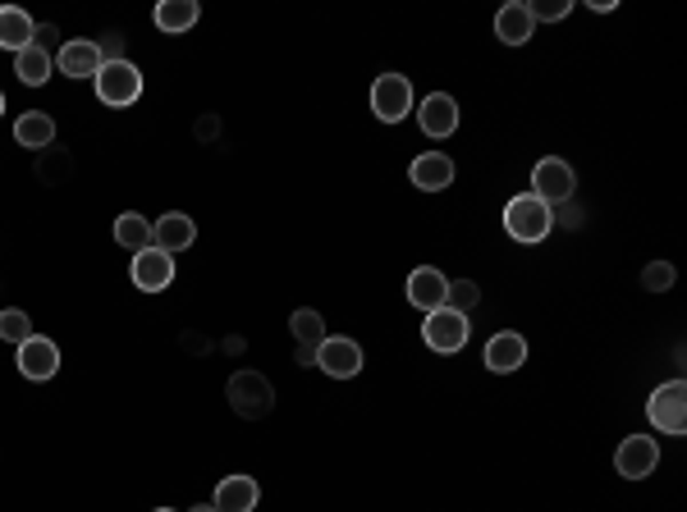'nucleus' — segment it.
<instances>
[{
  "mask_svg": "<svg viewBox=\"0 0 687 512\" xmlns=\"http://www.w3.org/2000/svg\"><path fill=\"white\" fill-rule=\"evenodd\" d=\"M486 371H495V375H514L523 362H527V339L523 335H514V329H504V335H495L491 344H486Z\"/></svg>",
  "mask_w": 687,
  "mask_h": 512,
  "instance_id": "17",
  "label": "nucleus"
},
{
  "mask_svg": "<svg viewBox=\"0 0 687 512\" xmlns=\"http://www.w3.org/2000/svg\"><path fill=\"white\" fill-rule=\"evenodd\" d=\"M289 329H294V344H298V348H312V352H317V344L325 339V321H321V312H312V306L294 312V316H289Z\"/></svg>",
  "mask_w": 687,
  "mask_h": 512,
  "instance_id": "26",
  "label": "nucleus"
},
{
  "mask_svg": "<svg viewBox=\"0 0 687 512\" xmlns=\"http://www.w3.org/2000/svg\"><path fill=\"white\" fill-rule=\"evenodd\" d=\"M33 37H37V23H33L28 10L0 5V50H14V56H19L23 46H33Z\"/></svg>",
  "mask_w": 687,
  "mask_h": 512,
  "instance_id": "19",
  "label": "nucleus"
},
{
  "mask_svg": "<svg viewBox=\"0 0 687 512\" xmlns=\"http://www.w3.org/2000/svg\"><path fill=\"white\" fill-rule=\"evenodd\" d=\"M417 124H422L426 138H449L458 128V101L449 92H431L417 106Z\"/></svg>",
  "mask_w": 687,
  "mask_h": 512,
  "instance_id": "12",
  "label": "nucleus"
},
{
  "mask_svg": "<svg viewBox=\"0 0 687 512\" xmlns=\"http://www.w3.org/2000/svg\"><path fill=\"white\" fill-rule=\"evenodd\" d=\"M14 142H19V147H28V151L56 147V119L42 115V110L19 115V119H14Z\"/></svg>",
  "mask_w": 687,
  "mask_h": 512,
  "instance_id": "21",
  "label": "nucleus"
},
{
  "mask_svg": "<svg viewBox=\"0 0 687 512\" xmlns=\"http://www.w3.org/2000/svg\"><path fill=\"white\" fill-rule=\"evenodd\" d=\"M50 69H56V60H50V50H42L37 42H33V46H23L19 56H14L19 83H28V88H42V83L50 79Z\"/></svg>",
  "mask_w": 687,
  "mask_h": 512,
  "instance_id": "23",
  "label": "nucleus"
},
{
  "mask_svg": "<svg viewBox=\"0 0 687 512\" xmlns=\"http://www.w3.org/2000/svg\"><path fill=\"white\" fill-rule=\"evenodd\" d=\"M445 293H449V279H445L436 266H417V270L409 275V302L417 306V312H440Z\"/></svg>",
  "mask_w": 687,
  "mask_h": 512,
  "instance_id": "13",
  "label": "nucleus"
},
{
  "mask_svg": "<svg viewBox=\"0 0 687 512\" xmlns=\"http://www.w3.org/2000/svg\"><path fill=\"white\" fill-rule=\"evenodd\" d=\"M19 371H23V380H50L60 371V348L33 335L28 344H19Z\"/></svg>",
  "mask_w": 687,
  "mask_h": 512,
  "instance_id": "14",
  "label": "nucleus"
},
{
  "mask_svg": "<svg viewBox=\"0 0 687 512\" xmlns=\"http://www.w3.org/2000/svg\"><path fill=\"white\" fill-rule=\"evenodd\" d=\"M0 115H5V92H0Z\"/></svg>",
  "mask_w": 687,
  "mask_h": 512,
  "instance_id": "35",
  "label": "nucleus"
},
{
  "mask_svg": "<svg viewBox=\"0 0 687 512\" xmlns=\"http://www.w3.org/2000/svg\"><path fill=\"white\" fill-rule=\"evenodd\" d=\"M151 19H157V28H161V33H174V37H180V33H188L193 23L202 19V5H197V0H161Z\"/></svg>",
  "mask_w": 687,
  "mask_h": 512,
  "instance_id": "22",
  "label": "nucleus"
},
{
  "mask_svg": "<svg viewBox=\"0 0 687 512\" xmlns=\"http://www.w3.org/2000/svg\"><path fill=\"white\" fill-rule=\"evenodd\" d=\"M504 229H508V238L514 243H546L550 229H554V211L531 193H523L504 207Z\"/></svg>",
  "mask_w": 687,
  "mask_h": 512,
  "instance_id": "1",
  "label": "nucleus"
},
{
  "mask_svg": "<svg viewBox=\"0 0 687 512\" xmlns=\"http://www.w3.org/2000/svg\"><path fill=\"white\" fill-rule=\"evenodd\" d=\"M69 174H73V156H69L65 147H46V151H37V184L56 188V184H65Z\"/></svg>",
  "mask_w": 687,
  "mask_h": 512,
  "instance_id": "25",
  "label": "nucleus"
},
{
  "mask_svg": "<svg viewBox=\"0 0 687 512\" xmlns=\"http://www.w3.org/2000/svg\"><path fill=\"white\" fill-rule=\"evenodd\" d=\"M197 243V224H193V216H184V211H165L161 220H151V247H161V252H170V256H180V252H188Z\"/></svg>",
  "mask_w": 687,
  "mask_h": 512,
  "instance_id": "10",
  "label": "nucleus"
},
{
  "mask_svg": "<svg viewBox=\"0 0 687 512\" xmlns=\"http://www.w3.org/2000/svg\"><path fill=\"white\" fill-rule=\"evenodd\" d=\"M0 339L5 344H28L33 339V321H28V312H19V306H5V312H0Z\"/></svg>",
  "mask_w": 687,
  "mask_h": 512,
  "instance_id": "27",
  "label": "nucleus"
},
{
  "mask_svg": "<svg viewBox=\"0 0 687 512\" xmlns=\"http://www.w3.org/2000/svg\"><path fill=\"white\" fill-rule=\"evenodd\" d=\"M157 512H174V508H157Z\"/></svg>",
  "mask_w": 687,
  "mask_h": 512,
  "instance_id": "36",
  "label": "nucleus"
},
{
  "mask_svg": "<svg viewBox=\"0 0 687 512\" xmlns=\"http://www.w3.org/2000/svg\"><path fill=\"white\" fill-rule=\"evenodd\" d=\"M564 224H569V229H577V224H582V211H577V207H569V201H564Z\"/></svg>",
  "mask_w": 687,
  "mask_h": 512,
  "instance_id": "33",
  "label": "nucleus"
},
{
  "mask_svg": "<svg viewBox=\"0 0 687 512\" xmlns=\"http://www.w3.org/2000/svg\"><path fill=\"white\" fill-rule=\"evenodd\" d=\"M371 110L380 124H399L413 110V83L403 79V73H380L371 83Z\"/></svg>",
  "mask_w": 687,
  "mask_h": 512,
  "instance_id": "6",
  "label": "nucleus"
},
{
  "mask_svg": "<svg viewBox=\"0 0 687 512\" xmlns=\"http://www.w3.org/2000/svg\"><path fill=\"white\" fill-rule=\"evenodd\" d=\"M573 165L569 161H559V156H546L537 161V170H531V197L546 201V207H564V201H573Z\"/></svg>",
  "mask_w": 687,
  "mask_h": 512,
  "instance_id": "5",
  "label": "nucleus"
},
{
  "mask_svg": "<svg viewBox=\"0 0 687 512\" xmlns=\"http://www.w3.org/2000/svg\"><path fill=\"white\" fill-rule=\"evenodd\" d=\"M317 366L330 380H353L363 371V344L358 339H344V335H325L317 344Z\"/></svg>",
  "mask_w": 687,
  "mask_h": 512,
  "instance_id": "7",
  "label": "nucleus"
},
{
  "mask_svg": "<svg viewBox=\"0 0 687 512\" xmlns=\"http://www.w3.org/2000/svg\"><path fill=\"white\" fill-rule=\"evenodd\" d=\"M674 279H678V270H674L669 261H651V266L642 270L646 293H669V289H674Z\"/></svg>",
  "mask_w": 687,
  "mask_h": 512,
  "instance_id": "29",
  "label": "nucleus"
},
{
  "mask_svg": "<svg viewBox=\"0 0 687 512\" xmlns=\"http://www.w3.org/2000/svg\"><path fill=\"white\" fill-rule=\"evenodd\" d=\"M409 178L422 188V193H445L454 184V161L445 156V151H422V156L413 161Z\"/></svg>",
  "mask_w": 687,
  "mask_h": 512,
  "instance_id": "18",
  "label": "nucleus"
},
{
  "mask_svg": "<svg viewBox=\"0 0 687 512\" xmlns=\"http://www.w3.org/2000/svg\"><path fill=\"white\" fill-rule=\"evenodd\" d=\"M225 394H229V407H234L243 421H262L275 407V389H271V380L262 371H234Z\"/></svg>",
  "mask_w": 687,
  "mask_h": 512,
  "instance_id": "2",
  "label": "nucleus"
},
{
  "mask_svg": "<svg viewBox=\"0 0 687 512\" xmlns=\"http://www.w3.org/2000/svg\"><path fill=\"white\" fill-rule=\"evenodd\" d=\"M115 243L124 247V252H147L151 247V220L147 216H138V211H124L119 220H115Z\"/></svg>",
  "mask_w": 687,
  "mask_h": 512,
  "instance_id": "24",
  "label": "nucleus"
},
{
  "mask_svg": "<svg viewBox=\"0 0 687 512\" xmlns=\"http://www.w3.org/2000/svg\"><path fill=\"white\" fill-rule=\"evenodd\" d=\"M646 417L660 434H683L687 430V384L669 380V384H660V389H651Z\"/></svg>",
  "mask_w": 687,
  "mask_h": 512,
  "instance_id": "4",
  "label": "nucleus"
},
{
  "mask_svg": "<svg viewBox=\"0 0 687 512\" xmlns=\"http://www.w3.org/2000/svg\"><path fill=\"white\" fill-rule=\"evenodd\" d=\"M92 83H96L101 106H111V110L134 106V101L142 96V73H138V65H134V60H106Z\"/></svg>",
  "mask_w": 687,
  "mask_h": 512,
  "instance_id": "3",
  "label": "nucleus"
},
{
  "mask_svg": "<svg viewBox=\"0 0 687 512\" xmlns=\"http://www.w3.org/2000/svg\"><path fill=\"white\" fill-rule=\"evenodd\" d=\"M56 37H60V28H56V23H42V28H37V37H33V42H37L42 50H50V46H56Z\"/></svg>",
  "mask_w": 687,
  "mask_h": 512,
  "instance_id": "32",
  "label": "nucleus"
},
{
  "mask_svg": "<svg viewBox=\"0 0 687 512\" xmlns=\"http://www.w3.org/2000/svg\"><path fill=\"white\" fill-rule=\"evenodd\" d=\"M220 512H257L262 503V485L252 476H225L216 485V499H211Z\"/></svg>",
  "mask_w": 687,
  "mask_h": 512,
  "instance_id": "16",
  "label": "nucleus"
},
{
  "mask_svg": "<svg viewBox=\"0 0 687 512\" xmlns=\"http://www.w3.org/2000/svg\"><path fill=\"white\" fill-rule=\"evenodd\" d=\"M422 339H426L431 352H458V348L468 344V316L449 312V306H440V312H426Z\"/></svg>",
  "mask_w": 687,
  "mask_h": 512,
  "instance_id": "8",
  "label": "nucleus"
},
{
  "mask_svg": "<svg viewBox=\"0 0 687 512\" xmlns=\"http://www.w3.org/2000/svg\"><path fill=\"white\" fill-rule=\"evenodd\" d=\"M129 275H134V284L142 293H161V289H170V279H174V256L161 252V247H147V252L134 256Z\"/></svg>",
  "mask_w": 687,
  "mask_h": 512,
  "instance_id": "11",
  "label": "nucleus"
},
{
  "mask_svg": "<svg viewBox=\"0 0 687 512\" xmlns=\"http://www.w3.org/2000/svg\"><path fill=\"white\" fill-rule=\"evenodd\" d=\"M569 10H573V0H531L527 5L531 23H559V19H569Z\"/></svg>",
  "mask_w": 687,
  "mask_h": 512,
  "instance_id": "30",
  "label": "nucleus"
},
{
  "mask_svg": "<svg viewBox=\"0 0 687 512\" xmlns=\"http://www.w3.org/2000/svg\"><path fill=\"white\" fill-rule=\"evenodd\" d=\"M531 14H527V5H518V0H508V5H500V14H495V37L504 42V46H527L531 42Z\"/></svg>",
  "mask_w": 687,
  "mask_h": 512,
  "instance_id": "20",
  "label": "nucleus"
},
{
  "mask_svg": "<svg viewBox=\"0 0 687 512\" xmlns=\"http://www.w3.org/2000/svg\"><path fill=\"white\" fill-rule=\"evenodd\" d=\"M101 65H106V60H101L96 42H65L56 50V69L65 73V79H96Z\"/></svg>",
  "mask_w": 687,
  "mask_h": 512,
  "instance_id": "15",
  "label": "nucleus"
},
{
  "mask_svg": "<svg viewBox=\"0 0 687 512\" xmlns=\"http://www.w3.org/2000/svg\"><path fill=\"white\" fill-rule=\"evenodd\" d=\"M477 298H481V289L472 284V279H449V293H445V306H449V312L468 316L472 306H477Z\"/></svg>",
  "mask_w": 687,
  "mask_h": 512,
  "instance_id": "28",
  "label": "nucleus"
},
{
  "mask_svg": "<svg viewBox=\"0 0 687 512\" xmlns=\"http://www.w3.org/2000/svg\"><path fill=\"white\" fill-rule=\"evenodd\" d=\"M655 467H660V444L651 440V434H628V440L619 444V453H615V472L623 480H646Z\"/></svg>",
  "mask_w": 687,
  "mask_h": 512,
  "instance_id": "9",
  "label": "nucleus"
},
{
  "mask_svg": "<svg viewBox=\"0 0 687 512\" xmlns=\"http://www.w3.org/2000/svg\"><path fill=\"white\" fill-rule=\"evenodd\" d=\"M96 50H101V60H124V37L119 33H106L96 42Z\"/></svg>",
  "mask_w": 687,
  "mask_h": 512,
  "instance_id": "31",
  "label": "nucleus"
},
{
  "mask_svg": "<svg viewBox=\"0 0 687 512\" xmlns=\"http://www.w3.org/2000/svg\"><path fill=\"white\" fill-rule=\"evenodd\" d=\"M188 512H220L216 503H197V508H188Z\"/></svg>",
  "mask_w": 687,
  "mask_h": 512,
  "instance_id": "34",
  "label": "nucleus"
}]
</instances>
